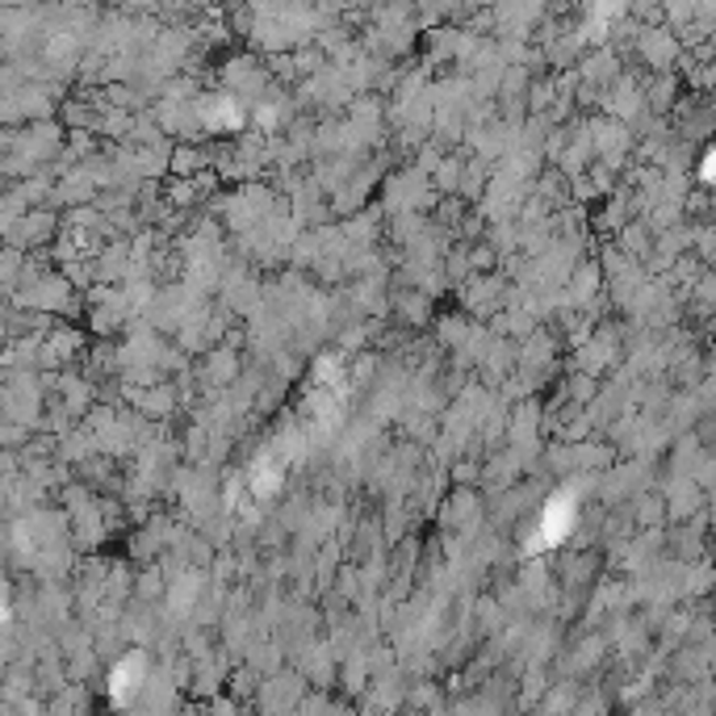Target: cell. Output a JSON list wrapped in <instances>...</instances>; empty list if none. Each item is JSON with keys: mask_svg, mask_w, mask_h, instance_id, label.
<instances>
[{"mask_svg": "<svg viewBox=\"0 0 716 716\" xmlns=\"http://www.w3.org/2000/svg\"><path fill=\"white\" fill-rule=\"evenodd\" d=\"M569 524H574V516H569V499H553V503L545 507V516H541V541H562L569 532Z\"/></svg>", "mask_w": 716, "mask_h": 716, "instance_id": "obj_1", "label": "cell"}]
</instances>
